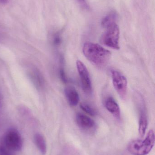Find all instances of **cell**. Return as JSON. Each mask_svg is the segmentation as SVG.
<instances>
[{
    "label": "cell",
    "instance_id": "14",
    "mask_svg": "<svg viewBox=\"0 0 155 155\" xmlns=\"http://www.w3.org/2000/svg\"><path fill=\"white\" fill-rule=\"evenodd\" d=\"M60 75L62 81L64 83H66L67 82V78H66V75L65 73L64 70L62 68L60 69Z\"/></svg>",
    "mask_w": 155,
    "mask_h": 155
},
{
    "label": "cell",
    "instance_id": "2",
    "mask_svg": "<svg viewBox=\"0 0 155 155\" xmlns=\"http://www.w3.org/2000/svg\"><path fill=\"white\" fill-rule=\"evenodd\" d=\"M154 143V132L151 130L144 140H136L130 142L127 149L128 152L133 155H146L151 152Z\"/></svg>",
    "mask_w": 155,
    "mask_h": 155
},
{
    "label": "cell",
    "instance_id": "7",
    "mask_svg": "<svg viewBox=\"0 0 155 155\" xmlns=\"http://www.w3.org/2000/svg\"><path fill=\"white\" fill-rule=\"evenodd\" d=\"M76 121L79 128L86 133H93L96 128V124L89 117L82 114H77Z\"/></svg>",
    "mask_w": 155,
    "mask_h": 155
},
{
    "label": "cell",
    "instance_id": "6",
    "mask_svg": "<svg viewBox=\"0 0 155 155\" xmlns=\"http://www.w3.org/2000/svg\"><path fill=\"white\" fill-rule=\"evenodd\" d=\"M76 64L84 92L87 94H91L93 90L92 81L87 68L81 61L79 60L76 61Z\"/></svg>",
    "mask_w": 155,
    "mask_h": 155
},
{
    "label": "cell",
    "instance_id": "1",
    "mask_svg": "<svg viewBox=\"0 0 155 155\" xmlns=\"http://www.w3.org/2000/svg\"><path fill=\"white\" fill-rule=\"evenodd\" d=\"M83 52L86 59L96 66H105L111 59V52L99 45L87 42L83 47Z\"/></svg>",
    "mask_w": 155,
    "mask_h": 155
},
{
    "label": "cell",
    "instance_id": "17",
    "mask_svg": "<svg viewBox=\"0 0 155 155\" xmlns=\"http://www.w3.org/2000/svg\"><path fill=\"white\" fill-rule=\"evenodd\" d=\"M2 155H8L6 153H5V150H3V149H2Z\"/></svg>",
    "mask_w": 155,
    "mask_h": 155
},
{
    "label": "cell",
    "instance_id": "3",
    "mask_svg": "<svg viewBox=\"0 0 155 155\" xmlns=\"http://www.w3.org/2000/svg\"><path fill=\"white\" fill-rule=\"evenodd\" d=\"M119 27L116 23H114L106 28V31L101 36L100 41L107 47L119 50Z\"/></svg>",
    "mask_w": 155,
    "mask_h": 155
},
{
    "label": "cell",
    "instance_id": "8",
    "mask_svg": "<svg viewBox=\"0 0 155 155\" xmlns=\"http://www.w3.org/2000/svg\"><path fill=\"white\" fill-rule=\"evenodd\" d=\"M138 107H139V133L140 136L143 137L145 134L147 126V118L145 106L142 97H138Z\"/></svg>",
    "mask_w": 155,
    "mask_h": 155
},
{
    "label": "cell",
    "instance_id": "4",
    "mask_svg": "<svg viewBox=\"0 0 155 155\" xmlns=\"http://www.w3.org/2000/svg\"><path fill=\"white\" fill-rule=\"evenodd\" d=\"M5 148L9 151L19 152L22 148L23 142L20 133L15 128L8 129L4 136Z\"/></svg>",
    "mask_w": 155,
    "mask_h": 155
},
{
    "label": "cell",
    "instance_id": "16",
    "mask_svg": "<svg viewBox=\"0 0 155 155\" xmlns=\"http://www.w3.org/2000/svg\"><path fill=\"white\" fill-rule=\"evenodd\" d=\"M9 0H0V4H5L8 2Z\"/></svg>",
    "mask_w": 155,
    "mask_h": 155
},
{
    "label": "cell",
    "instance_id": "15",
    "mask_svg": "<svg viewBox=\"0 0 155 155\" xmlns=\"http://www.w3.org/2000/svg\"><path fill=\"white\" fill-rule=\"evenodd\" d=\"M61 42V37L59 35L56 34L54 37L53 42L55 45H58L60 44Z\"/></svg>",
    "mask_w": 155,
    "mask_h": 155
},
{
    "label": "cell",
    "instance_id": "12",
    "mask_svg": "<svg viewBox=\"0 0 155 155\" xmlns=\"http://www.w3.org/2000/svg\"><path fill=\"white\" fill-rule=\"evenodd\" d=\"M116 18V14L113 12L110 13L108 15H106L102 21V26L104 28H106L111 25L115 22Z\"/></svg>",
    "mask_w": 155,
    "mask_h": 155
},
{
    "label": "cell",
    "instance_id": "11",
    "mask_svg": "<svg viewBox=\"0 0 155 155\" xmlns=\"http://www.w3.org/2000/svg\"><path fill=\"white\" fill-rule=\"evenodd\" d=\"M34 141L36 147L41 154L42 155H45L47 151V147L44 137L41 134H35L34 136Z\"/></svg>",
    "mask_w": 155,
    "mask_h": 155
},
{
    "label": "cell",
    "instance_id": "10",
    "mask_svg": "<svg viewBox=\"0 0 155 155\" xmlns=\"http://www.w3.org/2000/svg\"><path fill=\"white\" fill-rule=\"evenodd\" d=\"M105 105L106 109L110 113L113 115L116 118H119L121 117V111L120 107L117 103L112 97H109L106 99Z\"/></svg>",
    "mask_w": 155,
    "mask_h": 155
},
{
    "label": "cell",
    "instance_id": "13",
    "mask_svg": "<svg viewBox=\"0 0 155 155\" xmlns=\"http://www.w3.org/2000/svg\"><path fill=\"white\" fill-rule=\"evenodd\" d=\"M80 107L82 110L91 116H95L96 114V111L91 106L86 103H82L80 104Z\"/></svg>",
    "mask_w": 155,
    "mask_h": 155
},
{
    "label": "cell",
    "instance_id": "5",
    "mask_svg": "<svg viewBox=\"0 0 155 155\" xmlns=\"http://www.w3.org/2000/svg\"><path fill=\"white\" fill-rule=\"evenodd\" d=\"M111 75L115 89L122 98H125L127 90V81L126 78L116 70H112Z\"/></svg>",
    "mask_w": 155,
    "mask_h": 155
},
{
    "label": "cell",
    "instance_id": "9",
    "mask_svg": "<svg viewBox=\"0 0 155 155\" xmlns=\"http://www.w3.org/2000/svg\"><path fill=\"white\" fill-rule=\"evenodd\" d=\"M65 94L70 106L74 107L78 104L79 101V94L73 87L67 86L65 89Z\"/></svg>",
    "mask_w": 155,
    "mask_h": 155
}]
</instances>
